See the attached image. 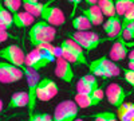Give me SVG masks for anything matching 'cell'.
Listing matches in <instances>:
<instances>
[{
	"label": "cell",
	"instance_id": "obj_34",
	"mask_svg": "<svg viewBox=\"0 0 134 121\" xmlns=\"http://www.w3.org/2000/svg\"><path fill=\"white\" fill-rule=\"evenodd\" d=\"M127 66H129L127 69H130V70H134V61H129Z\"/></svg>",
	"mask_w": 134,
	"mask_h": 121
},
{
	"label": "cell",
	"instance_id": "obj_6",
	"mask_svg": "<svg viewBox=\"0 0 134 121\" xmlns=\"http://www.w3.org/2000/svg\"><path fill=\"white\" fill-rule=\"evenodd\" d=\"M51 62H55V59L50 58L43 51H40L39 49H35V47L31 51H28L26 54V58H24V66L27 69L34 70V71H39L40 69L46 67Z\"/></svg>",
	"mask_w": 134,
	"mask_h": 121
},
{
	"label": "cell",
	"instance_id": "obj_16",
	"mask_svg": "<svg viewBox=\"0 0 134 121\" xmlns=\"http://www.w3.org/2000/svg\"><path fill=\"white\" fill-rule=\"evenodd\" d=\"M51 3H52V0H47V2H44V3L38 2V0H23V2H21V6H23L26 12H28L34 18H40L44 8H46L47 6H50Z\"/></svg>",
	"mask_w": 134,
	"mask_h": 121
},
{
	"label": "cell",
	"instance_id": "obj_14",
	"mask_svg": "<svg viewBox=\"0 0 134 121\" xmlns=\"http://www.w3.org/2000/svg\"><path fill=\"white\" fill-rule=\"evenodd\" d=\"M103 31L106 32V38L107 40H114L121 38V32H122V19L119 16H113V18H107L106 22H103Z\"/></svg>",
	"mask_w": 134,
	"mask_h": 121
},
{
	"label": "cell",
	"instance_id": "obj_5",
	"mask_svg": "<svg viewBox=\"0 0 134 121\" xmlns=\"http://www.w3.org/2000/svg\"><path fill=\"white\" fill-rule=\"evenodd\" d=\"M79 108L72 100H66L55 106L52 121H75L78 118Z\"/></svg>",
	"mask_w": 134,
	"mask_h": 121
},
{
	"label": "cell",
	"instance_id": "obj_15",
	"mask_svg": "<svg viewBox=\"0 0 134 121\" xmlns=\"http://www.w3.org/2000/svg\"><path fill=\"white\" fill-rule=\"evenodd\" d=\"M109 55H110V61H113V62L124 61L129 55V47L126 46V42L122 38L115 40L114 45L111 46V49H110Z\"/></svg>",
	"mask_w": 134,
	"mask_h": 121
},
{
	"label": "cell",
	"instance_id": "obj_8",
	"mask_svg": "<svg viewBox=\"0 0 134 121\" xmlns=\"http://www.w3.org/2000/svg\"><path fill=\"white\" fill-rule=\"evenodd\" d=\"M59 93V87L54 80L48 78V77H44L42 78L38 83L36 87V100L42 101V102H47L55 97Z\"/></svg>",
	"mask_w": 134,
	"mask_h": 121
},
{
	"label": "cell",
	"instance_id": "obj_27",
	"mask_svg": "<svg viewBox=\"0 0 134 121\" xmlns=\"http://www.w3.org/2000/svg\"><path fill=\"white\" fill-rule=\"evenodd\" d=\"M3 6L5 7V9L11 14H15L19 11V8L21 7V0H4Z\"/></svg>",
	"mask_w": 134,
	"mask_h": 121
},
{
	"label": "cell",
	"instance_id": "obj_19",
	"mask_svg": "<svg viewBox=\"0 0 134 121\" xmlns=\"http://www.w3.org/2000/svg\"><path fill=\"white\" fill-rule=\"evenodd\" d=\"M118 121H134V102H125L115 112Z\"/></svg>",
	"mask_w": 134,
	"mask_h": 121
},
{
	"label": "cell",
	"instance_id": "obj_37",
	"mask_svg": "<svg viewBox=\"0 0 134 121\" xmlns=\"http://www.w3.org/2000/svg\"><path fill=\"white\" fill-rule=\"evenodd\" d=\"M20 121H28V120H20Z\"/></svg>",
	"mask_w": 134,
	"mask_h": 121
},
{
	"label": "cell",
	"instance_id": "obj_7",
	"mask_svg": "<svg viewBox=\"0 0 134 121\" xmlns=\"http://www.w3.org/2000/svg\"><path fill=\"white\" fill-rule=\"evenodd\" d=\"M24 58L26 54L23 49L18 45H8L3 49H0V59H4L7 63H11L21 69L24 66Z\"/></svg>",
	"mask_w": 134,
	"mask_h": 121
},
{
	"label": "cell",
	"instance_id": "obj_26",
	"mask_svg": "<svg viewBox=\"0 0 134 121\" xmlns=\"http://www.w3.org/2000/svg\"><path fill=\"white\" fill-rule=\"evenodd\" d=\"M121 38L124 39L125 42L134 40V22H133V23H130V24H127L125 28H122Z\"/></svg>",
	"mask_w": 134,
	"mask_h": 121
},
{
	"label": "cell",
	"instance_id": "obj_32",
	"mask_svg": "<svg viewBox=\"0 0 134 121\" xmlns=\"http://www.w3.org/2000/svg\"><path fill=\"white\" fill-rule=\"evenodd\" d=\"M121 71H124V80H125L131 87H134V70H130V69L125 67V69H122Z\"/></svg>",
	"mask_w": 134,
	"mask_h": 121
},
{
	"label": "cell",
	"instance_id": "obj_33",
	"mask_svg": "<svg viewBox=\"0 0 134 121\" xmlns=\"http://www.w3.org/2000/svg\"><path fill=\"white\" fill-rule=\"evenodd\" d=\"M9 36H11V35L8 34L7 30H2V28H0V43H3V42L8 40Z\"/></svg>",
	"mask_w": 134,
	"mask_h": 121
},
{
	"label": "cell",
	"instance_id": "obj_28",
	"mask_svg": "<svg viewBox=\"0 0 134 121\" xmlns=\"http://www.w3.org/2000/svg\"><path fill=\"white\" fill-rule=\"evenodd\" d=\"M95 89H93V87L90 85H87L82 78H79V81L76 82V94H91Z\"/></svg>",
	"mask_w": 134,
	"mask_h": 121
},
{
	"label": "cell",
	"instance_id": "obj_35",
	"mask_svg": "<svg viewBox=\"0 0 134 121\" xmlns=\"http://www.w3.org/2000/svg\"><path fill=\"white\" fill-rule=\"evenodd\" d=\"M3 109H4V104H3V101L0 100V113L3 112Z\"/></svg>",
	"mask_w": 134,
	"mask_h": 121
},
{
	"label": "cell",
	"instance_id": "obj_2",
	"mask_svg": "<svg viewBox=\"0 0 134 121\" xmlns=\"http://www.w3.org/2000/svg\"><path fill=\"white\" fill-rule=\"evenodd\" d=\"M55 36H57V28L43 20L35 22L28 31V39L34 47L42 45V43H51Z\"/></svg>",
	"mask_w": 134,
	"mask_h": 121
},
{
	"label": "cell",
	"instance_id": "obj_29",
	"mask_svg": "<svg viewBox=\"0 0 134 121\" xmlns=\"http://www.w3.org/2000/svg\"><path fill=\"white\" fill-rule=\"evenodd\" d=\"M133 22H134V6L122 16V28H125L127 24L133 23Z\"/></svg>",
	"mask_w": 134,
	"mask_h": 121
},
{
	"label": "cell",
	"instance_id": "obj_25",
	"mask_svg": "<svg viewBox=\"0 0 134 121\" xmlns=\"http://www.w3.org/2000/svg\"><path fill=\"white\" fill-rule=\"evenodd\" d=\"M91 118H94V121H118V117L114 112H99L91 114Z\"/></svg>",
	"mask_w": 134,
	"mask_h": 121
},
{
	"label": "cell",
	"instance_id": "obj_21",
	"mask_svg": "<svg viewBox=\"0 0 134 121\" xmlns=\"http://www.w3.org/2000/svg\"><path fill=\"white\" fill-rule=\"evenodd\" d=\"M98 7L103 16H107V18L117 16L114 0H98Z\"/></svg>",
	"mask_w": 134,
	"mask_h": 121
},
{
	"label": "cell",
	"instance_id": "obj_1",
	"mask_svg": "<svg viewBox=\"0 0 134 121\" xmlns=\"http://www.w3.org/2000/svg\"><path fill=\"white\" fill-rule=\"evenodd\" d=\"M60 57L67 61L70 65H86V54L85 51L71 39H63L59 47H57V58Z\"/></svg>",
	"mask_w": 134,
	"mask_h": 121
},
{
	"label": "cell",
	"instance_id": "obj_11",
	"mask_svg": "<svg viewBox=\"0 0 134 121\" xmlns=\"http://www.w3.org/2000/svg\"><path fill=\"white\" fill-rule=\"evenodd\" d=\"M40 20L46 22L50 26L52 27H59V26H63L64 22H66V16L63 14V11L57 7V6H52V3L50 6H47L44 8L43 14L40 15Z\"/></svg>",
	"mask_w": 134,
	"mask_h": 121
},
{
	"label": "cell",
	"instance_id": "obj_23",
	"mask_svg": "<svg viewBox=\"0 0 134 121\" xmlns=\"http://www.w3.org/2000/svg\"><path fill=\"white\" fill-rule=\"evenodd\" d=\"M72 27L75 31H90V28L93 27L90 24V22H88V19L83 15H79V16H75L72 19Z\"/></svg>",
	"mask_w": 134,
	"mask_h": 121
},
{
	"label": "cell",
	"instance_id": "obj_4",
	"mask_svg": "<svg viewBox=\"0 0 134 121\" xmlns=\"http://www.w3.org/2000/svg\"><path fill=\"white\" fill-rule=\"evenodd\" d=\"M24 73V77L27 78V85H28V118L32 117L34 114V111H35V106H36V87H38V83L40 81L39 78V73L38 71H34V70H30L27 69L26 66L21 67Z\"/></svg>",
	"mask_w": 134,
	"mask_h": 121
},
{
	"label": "cell",
	"instance_id": "obj_22",
	"mask_svg": "<svg viewBox=\"0 0 134 121\" xmlns=\"http://www.w3.org/2000/svg\"><path fill=\"white\" fill-rule=\"evenodd\" d=\"M14 26V20H12V14L8 12L3 3H0V28L7 30Z\"/></svg>",
	"mask_w": 134,
	"mask_h": 121
},
{
	"label": "cell",
	"instance_id": "obj_9",
	"mask_svg": "<svg viewBox=\"0 0 134 121\" xmlns=\"http://www.w3.org/2000/svg\"><path fill=\"white\" fill-rule=\"evenodd\" d=\"M24 78V73L16 66L0 61V83H15Z\"/></svg>",
	"mask_w": 134,
	"mask_h": 121
},
{
	"label": "cell",
	"instance_id": "obj_17",
	"mask_svg": "<svg viewBox=\"0 0 134 121\" xmlns=\"http://www.w3.org/2000/svg\"><path fill=\"white\" fill-rule=\"evenodd\" d=\"M81 12L83 16H86L90 22L91 26H99V24H103V15L100 12V9L98 7V4L95 6H88L87 8H82Z\"/></svg>",
	"mask_w": 134,
	"mask_h": 121
},
{
	"label": "cell",
	"instance_id": "obj_12",
	"mask_svg": "<svg viewBox=\"0 0 134 121\" xmlns=\"http://www.w3.org/2000/svg\"><path fill=\"white\" fill-rule=\"evenodd\" d=\"M103 96L105 92L100 87H98L91 94H75L74 102L78 105V108H91L100 104V101L103 100Z\"/></svg>",
	"mask_w": 134,
	"mask_h": 121
},
{
	"label": "cell",
	"instance_id": "obj_3",
	"mask_svg": "<svg viewBox=\"0 0 134 121\" xmlns=\"http://www.w3.org/2000/svg\"><path fill=\"white\" fill-rule=\"evenodd\" d=\"M88 71L94 77H100L103 80L114 78V77H118L121 74L119 66L115 62L110 61L107 57H100V58H97L93 62H90Z\"/></svg>",
	"mask_w": 134,
	"mask_h": 121
},
{
	"label": "cell",
	"instance_id": "obj_24",
	"mask_svg": "<svg viewBox=\"0 0 134 121\" xmlns=\"http://www.w3.org/2000/svg\"><path fill=\"white\" fill-rule=\"evenodd\" d=\"M114 4H115L117 16L122 18L134 6V0H114Z\"/></svg>",
	"mask_w": 134,
	"mask_h": 121
},
{
	"label": "cell",
	"instance_id": "obj_18",
	"mask_svg": "<svg viewBox=\"0 0 134 121\" xmlns=\"http://www.w3.org/2000/svg\"><path fill=\"white\" fill-rule=\"evenodd\" d=\"M12 20H14V26H16L18 28H26L35 23V18L30 15L28 12H26V11H23V12L18 11V12L12 14Z\"/></svg>",
	"mask_w": 134,
	"mask_h": 121
},
{
	"label": "cell",
	"instance_id": "obj_20",
	"mask_svg": "<svg viewBox=\"0 0 134 121\" xmlns=\"http://www.w3.org/2000/svg\"><path fill=\"white\" fill-rule=\"evenodd\" d=\"M24 106H28V93L27 92H16L11 96L7 109L24 108Z\"/></svg>",
	"mask_w": 134,
	"mask_h": 121
},
{
	"label": "cell",
	"instance_id": "obj_13",
	"mask_svg": "<svg viewBox=\"0 0 134 121\" xmlns=\"http://www.w3.org/2000/svg\"><path fill=\"white\" fill-rule=\"evenodd\" d=\"M55 75H57L59 80H62L63 82L71 83L74 81L75 73L72 70V66L69 62L64 61L60 57H58L55 59Z\"/></svg>",
	"mask_w": 134,
	"mask_h": 121
},
{
	"label": "cell",
	"instance_id": "obj_31",
	"mask_svg": "<svg viewBox=\"0 0 134 121\" xmlns=\"http://www.w3.org/2000/svg\"><path fill=\"white\" fill-rule=\"evenodd\" d=\"M28 121H52V116L48 113H34Z\"/></svg>",
	"mask_w": 134,
	"mask_h": 121
},
{
	"label": "cell",
	"instance_id": "obj_10",
	"mask_svg": "<svg viewBox=\"0 0 134 121\" xmlns=\"http://www.w3.org/2000/svg\"><path fill=\"white\" fill-rule=\"evenodd\" d=\"M106 98L111 106L114 108H119L122 104H125V100L127 97V92L124 89V86H121L119 83H110L106 87Z\"/></svg>",
	"mask_w": 134,
	"mask_h": 121
},
{
	"label": "cell",
	"instance_id": "obj_30",
	"mask_svg": "<svg viewBox=\"0 0 134 121\" xmlns=\"http://www.w3.org/2000/svg\"><path fill=\"white\" fill-rule=\"evenodd\" d=\"M81 78L87 83V85H90L91 87H93V89H98V80H97V77H94L93 74H90V73H88V74H86V75H83V77H81Z\"/></svg>",
	"mask_w": 134,
	"mask_h": 121
},
{
	"label": "cell",
	"instance_id": "obj_36",
	"mask_svg": "<svg viewBox=\"0 0 134 121\" xmlns=\"http://www.w3.org/2000/svg\"><path fill=\"white\" fill-rule=\"evenodd\" d=\"M75 121H85V120H83V118H76Z\"/></svg>",
	"mask_w": 134,
	"mask_h": 121
}]
</instances>
